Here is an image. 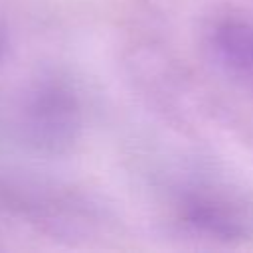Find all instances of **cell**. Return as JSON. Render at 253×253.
<instances>
[{
    "instance_id": "obj_1",
    "label": "cell",
    "mask_w": 253,
    "mask_h": 253,
    "mask_svg": "<svg viewBox=\"0 0 253 253\" xmlns=\"http://www.w3.org/2000/svg\"><path fill=\"white\" fill-rule=\"evenodd\" d=\"M213 53L233 71H253V26L247 22H223L211 36Z\"/></svg>"
}]
</instances>
